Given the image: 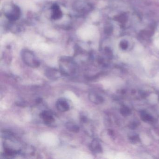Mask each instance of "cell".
Here are the masks:
<instances>
[{"instance_id": "obj_4", "label": "cell", "mask_w": 159, "mask_h": 159, "mask_svg": "<svg viewBox=\"0 0 159 159\" xmlns=\"http://www.w3.org/2000/svg\"><path fill=\"white\" fill-rule=\"evenodd\" d=\"M45 74L48 79L55 80L60 78L63 74L61 71L55 69L49 68L46 70Z\"/></svg>"}, {"instance_id": "obj_6", "label": "cell", "mask_w": 159, "mask_h": 159, "mask_svg": "<svg viewBox=\"0 0 159 159\" xmlns=\"http://www.w3.org/2000/svg\"><path fill=\"white\" fill-rule=\"evenodd\" d=\"M89 99L92 102L96 104H99L103 102V98L100 95L95 92H91L89 94Z\"/></svg>"}, {"instance_id": "obj_7", "label": "cell", "mask_w": 159, "mask_h": 159, "mask_svg": "<svg viewBox=\"0 0 159 159\" xmlns=\"http://www.w3.org/2000/svg\"><path fill=\"white\" fill-rule=\"evenodd\" d=\"M90 148L91 150L94 153H99L102 152L101 146L99 142L97 139H94L90 145Z\"/></svg>"}, {"instance_id": "obj_5", "label": "cell", "mask_w": 159, "mask_h": 159, "mask_svg": "<svg viewBox=\"0 0 159 159\" xmlns=\"http://www.w3.org/2000/svg\"><path fill=\"white\" fill-rule=\"evenodd\" d=\"M40 117L46 124H50L54 122V118L52 114L48 111H44L40 114Z\"/></svg>"}, {"instance_id": "obj_8", "label": "cell", "mask_w": 159, "mask_h": 159, "mask_svg": "<svg viewBox=\"0 0 159 159\" xmlns=\"http://www.w3.org/2000/svg\"><path fill=\"white\" fill-rule=\"evenodd\" d=\"M65 127L70 132L77 133L80 131V128L78 125L71 122H67L65 124Z\"/></svg>"}, {"instance_id": "obj_3", "label": "cell", "mask_w": 159, "mask_h": 159, "mask_svg": "<svg viewBox=\"0 0 159 159\" xmlns=\"http://www.w3.org/2000/svg\"><path fill=\"white\" fill-rule=\"evenodd\" d=\"M56 107L57 109L61 112H65L69 110L70 106L66 99L60 98L56 102Z\"/></svg>"}, {"instance_id": "obj_1", "label": "cell", "mask_w": 159, "mask_h": 159, "mask_svg": "<svg viewBox=\"0 0 159 159\" xmlns=\"http://www.w3.org/2000/svg\"><path fill=\"white\" fill-rule=\"evenodd\" d=\"M22 59L27 65L32 68H37L39 66L40 63L34 54L29 51H23L22 54Z\"/></svg>"}, {"instance_id": "obj_9", "label": "cell", "mask_w": 159, "mask_h": 159, "mask_svg": "<svg viewBox=\"0 0 159 159\" xmlns=\"http://www.w3.org/2000/svg\"><path fill=\"white\" fill-rule=\"evenodd\" d=\"M129 110L128 109L126 108H124L122 110V113L123 114H127L129 113Z\"/></svg>"}, {"instance_id": "obj_2", "label": "cell", "mask_w": 159, "mask_h": 159, "mask_svg": "<svg viewBox=\"0 0 159 159\" xmlns=\"http://www.w3.org/2000/svg\"><path fill=\"white\" fill-rule=\"evenodd\" d=\"M60 68L63 74L71 75L75 73L76 68L75 64L69 60H64L61 62Z\"/></svg>"}]
</instances>
